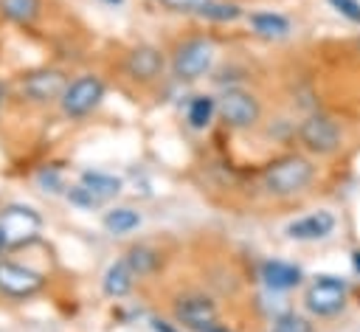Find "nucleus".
Returning <instances> with one entry per match:
<instances>
[{
    "label": "nucleus",
    "mask_w": 360,
    "mask_h": 332,
    "mask_svg": "<svg viewBox=\"0 0 360 332\" xmlns=\"http://www.w3.org/2000/svg\"><path fill=\"white\" fill-rule=\"evenodd\" d=\"M315 177V166L309 158L304 155H281V158H273L264 172H262V186L267 194L273 197H295L301 194Z\"/></svg>",
    "instance_id": "obj_1"
},
{
    "label": "nucleus",
    "mask_w": 360,
    "mask_h": 332,
    "mask_svg": "<svg viewBox=\"0 0 360 332\" xmlns=\"http://www.w3.org/2000/svg\"><path fill=\"white\" fill-rule=\"evenodd\" d=\"M68 84H70V79L59 68H34V70H25L14 79L17 96L28 104H37V107L59 104Z\"/></svg>",
    "instance_id": "obj_2"
},
{
    "label": "nucleus",
    "mask_w": 360,
    "mask_h": 332,
    "mask_svg": "<svg viewBox=\"0 0 360 332\" xmlns=\"http://www.w3.org/2000/svg\"><path fill=\"white\" fill-rule=\"evenodd\" d=\"M346 298H349V284L338 276H315L304 293V307L315 315V318H335L346 309Z\"/></svg>",
    "instance_id": "obj_3"
},
{
    "label": "nucleus",
    "mask_w": 360,
    "mask_h": 332,
    "mask_svg": "<svg viewBox=\"0 0 360 332\" xmlns=\"http://www.w3.org/2000/svg\"><path fill=\"white\" fill-rule=\"evenodd\" d=\"M42 231V217L31 205L11 203L0 208V239L6 248H22L31 245Z\"/></svg>",
    "instance_id": "obj_4"
},
{
    "label": "nucleus",
    "mask_w": 360,
    "mask_h": 332,
    "mask_svg": "<svg viewBox=\"0 0 360 332\" xmlns=\"http://www.w3.org/2000/svg\"><path fill=\"white\" fill-rule=\"evenodd\" d=\"M211 62H214V42L205 37H188L172 53V73L180 82H194L208 73Z\"/></svg>",
    "instance_id": "obj_5"
},
{
    "label": "nucleus",
    "mask_w": 360,
    "mask_h": 332,
    "mask_svg": "<svg viewBox=\"0 0 360 332\" xmlns=\"http://www.w3.org/2000/svg\"><path fill=\"white\" fill-rule=\"evenodd\" d=\"M298 141L301 146L309 152V155H318V158H326V155H335L343 143V132L338 127L335 118L323 115V113H312L301 121L298 127Z\"/></svg>",
    "instance_id": "obj_6"
},
{
    "label": "nucleus",
    "mask_w": 360,
    "mask_h": 332,
    "mask_svg": "<svg viewBox=\"0 0 360 332\" xmlns=\"http://www.w3.org/2000/svg\"><path fill=\"white\" fill-rule=\"evenodd\" d=\"M104 93H107V87L96 73H82L68 84V90L59 98V107L68 118H84L101 104Z\"/></svg>",
    "instance_id": "obj_7"
},
{
    "label": "nucleus",
    "mask_w": 360,
    "mask_h": 332,
    "mask_svg": "<svg viewBox=\"0 0 360 332\" xmlns=\"http://www.w3.org/2000/svg\"><path fill=\"white\" fill-rule=\"evenodd\" d=\"M217 110L222 115V121L233 129H250L259 124L262 118V104L250 90L242 87H228L219 98H217Z\"/></svg>",
    "instance_id": "obj_8"
},
{
    "label": "nucleus",
    "mask_w": 360,
    "mask_h": 332,
    "mask_svg": "<svg viewBox=\"0 0 360 332\" xmlns=\"http://www.w3.org/2000/svg\"><path fill=\"white\" fill-rule=\"evenodd\" d=\"M42 284H45V276L39 270L11 262V259H0V295L3 298H14V301L31 298L42 290Z\"/></svg>",
    "instance_id": "obj_9"
},
{
    "label": "nucleus",
    "mask_w": 360,
    "mask_h": 332,
    "mask_svg": "<svg viewBox=\"0 0 360 332\" xmlns=\"http://www.w3.org/2000/svg\"><path fill=\"white\" fill-rule=\"evenodd\" d=\"M166 70V56L160 48L155 45H135L127 56H124V73L138 82V84H152L163 76Z\"/></svg>",
    "instance_id": "obj_10"
},
{
    "label": "nucleus",
    "mask_w": 360,
    "mask_h": 332,
    "mask_svg": "<svg viewBox=\"0 0 360 332\" xmlns=\"http://www.w3.org/2000/svg\"><path fill=\"white\" fill-rule=\"evenodd\" d=\"M174 318H177L183 326L194 329V332H211V329L219 326L214 301H211L208 295H197V293L183 295V298L174 304Z\"/></svg>",
    "instance_id": "obj_11"
},
{
    "label": "nucleus",
    "mask_w": 360,
    "mask_h": 332,
    "mask_svg": "<svg viewBox=\"0 0 360 332\" xmlns=\"http://www.w3.org/2000/svg\"><path fill=\"white\" fill-rule=\"evenodd\" d=\"M332 231H335L332 211H315V214H307V217L292 219L287 225V236L290 239H323Z\"/></svg>",
    "instance_id": "obj_12"
},
{
    "label": "nucleus",
    "mask_w": 360,
    "mask_h": 332,
    "mask_svg": "<svg viewBox=\"0 0 360 332\" xmlns=\"http://www.w3.org/2000/svg\"><path fill=\"white\" fill-rule=\"evenodd\" d=\"M262 281H264L267 290L284 293V290L298 287V284L304 281V273H301V267H295V264H290V262L267 259V262L262 264Z\"/></svg>",
    "instance_id": "obj_13"
},
{
    "label": "nucleus",
    "mask_w": 360,
    "mask_h": 332,
    "mask_svg": "<svg viewBox=\"0 0 360 332\" xmlns=\"http://www.w3.org/2000/svg\"><path fill=\"white\" fill-rule=\"evenodd\" d=\"M42 11H45V0H0V17L20 28L37 25Z\"/></svg>",
    "instance_id": "obj_14"
},
{
    "label": "nucleus",
    "mask_w": 360,
    "mask_h": 332,
    "mask_svg": "<svg viewBox=\"0 0 360 332\" xmlns=\"http://www.w3.org/2000/svg\"><path fill=\"white\" fill-rule=\"evenodd\" d=\"M135 273H132V267L127 264V259L121 256L118 262H112L107 270H104V279H101V290H104V295H110V298H124V295H129L132 293V287H135Z\"/></svg>",
    "instance_id": "obj_15"
},
{
    "label": "nucleus",
    "mask_w": 360,
    "mask_h": 332,
    "mask_svg": "<svg viewBox=\"0 0 360 332\" xmlns=\"http://www.w3.org/2000/svg\"><path fill=\"white\" fill-rule=\"evenodd\" d=\"M124 259H127V264L132 267V273H135L138 279L152 276V273L160 267V253H158L155 248H149V245H129V248L124 250Z\"/></svg>",
    "instance_id": "obj_16"
},
{
    "label": "nucleus",
    "mask_w": 360,
    "mask_h": 332,
    "mask_svg": "<svg viewBox=\"0 0 360 332\" xmlns=\"http://www.w3.org/2000/svg\"><path fill=\"white\" fill-rule=\"evenodd\" d=\"M248 23L259 37H267V39L287 37V31H290V20L281 14H273V11H256L248 17Z\"/></svg>",
    "instance_id": "obj_17"
},
{
    "label": "nucleus",
    "mask_w": 360,
    "mask_h": 332,
    "mask_svg": "<svg viewBox=\"0 0 360 332\" xmlns=\"http://www.w3.org/2000/svg\"><path fill=\"white\" fill-rule=\"evenodd\" d=\"M214 113H219V110H217V98H211V96H194V98L188 101L186 121H188V127H194V129H205V127L211 124Z\"/></svg>",
    "instance_id": "obj_18"
},
{
    "label": "nucleus",
    "mask_w": 360,
    "mask_h": 332,
    "mask_svg": "<svg viewBox=\"0 0 360 332\" xmlns=\"http://www.w3.org/2000/svg\"><path fill=\"white\" fill-rule=\"evenodd\" d=\"M79 183L87 186L101 203L110 200V197H115L121 191V180L112 177V174H104V172H82V180Z\"/></svg>",
    "instance_id": "obj_19"
},
{
    "label": "nucleus",
    "mask_w": 360,
    "mask_h": 332,
    "mask_svg": "<svg viewBox=\"0 0 360 332\" xmlns=\"http://www.w3.org/2000/svg\"><path fill=\"white\" fill-rule=\"evenodd\" d=\"M101 222H104V228L110 234H129V231H135L141 225V214L132 211V208H110Z\"/></svg>",
    "instance_id": "obj_20"
},
{
    "label": "nucleus",
    "mask_w": 360,
    "mask_h": 332,
    "mask_svg": "<svg viewBox=\"0 0 360 332\" xmlns=\"http://www.w3.org/2000/svg\"><path fill=\"white\" fill-rule=\"evenodd\" d=\"M270 332H312V321L298 312H281L276 315Z\"/></svg>",
    "instance_id": "obj_21"
},
{
    "label": "nucleus",
    "mask_w": 360,
    "mask_h": 332,
    "mask_svg": "<svg viewBox=\"0 0 360 332\" xmlns=\"http://www.w3.org/2000/svg\"><path fill=\"white\" fill-rule=\"evenodd\" d=\"M200 17H205V20H217V23H231V20L242 17V8H239L236 3H217V0H211V3L200 11Z\"/></svg>",
    "instance_id": "obj_22"
},
{
    "label": "nucleus",
    "mask_w": 360,
    "mask_h": 332,
    "mask_svg": "<svg viewBox=\"0 0 360 332\" xmlns=\"http://www.w3.org/2000/svg\"><path fill=\"white\" fill-rule=\"evenodd\" d=\"M68 200H70L73 205H79V208H96V205H101V200H98L87 186H82V183H76V186L68 189Z\"/></svg>",
    "instance_id": "obj_23"
},
{
    "label": "nucleus",
    "mask_w": 360,
    "mask_h": 332,
    "mask_svg": "<svg viewBox=\"0 0 360 332\" xmlns=\"http://www.w3.org/2000/svg\"><path fill=\"white\" fill-rule=\"evenodd\" d=\"M169 11H180V14H200L211 0H160Z\"/></svg>",
    "instance_id": "obj_24"
},
{
    "label": "nucleus",
    "mask_w": 360,
    "mask_h": 332,
    "mask_svg": "<svg viewBox=\"0 0 360 332\" xmlns=\"http://www.w3.org/2000/svg\"><path fill=\"white\" fill-rule=\"evenodd\" d=\"M338 14H343L346 20L360 25V0H326Z\"/></svg>",
    "instance_id": "obj_25"
},
{
    "label": "nucleus",
    "mask_w": 360,
    "mask_h": 332,
    "mask_svg": "<svg viewBox=\"0 0 360 332\" xmlns=\"http://www.w3.org/2000/svg\"><path fill=\"white\" fill-rule=\"evenodd\" d=\"M152 324H155V332H174V329H172L166 321H152Z\"/></svg>",
    "instance_id": "obj_26"
},
{
    "label": "nucleus",
    "mask_w": 360,
    "mask_h": 332,
    "mask_svg": "<svg viewBox=\"0 0 360 332\" xmlns=\"http://www.w3.org/2000/svg\"><path fill=\"white\" fill-rule=\"evenodd\" d=\"M352 264H354V273L360 276V250H354V253H352Z\"/></svg>",
    "instance_id": "obj_27"
},
{
    "label": "nucleus",
    "mask_w": 360,
    "mask_h": 332,
    "mask_svg": "<svg viewBox=\"0 0 360 332\" xmlns=\"http://www.w3.org/2000/svg\"><path fill=\"white\" fill-rule=\"evenodd\" d=\"M98 3H104V6H121L124 0H98Z\"/></svg>",
    "instance_id": "obj_28"
},
{
    "label": "nucleus",
    "mask_w": 360,
    "mask_h": 332,
    "mask_svg": "<svg viewBox=\"0 0 360 332\" xmlns=\"http://www.w3.org/2000/svg\"><path fill=\"white\" fill-rule=\"evenodd\" d=\"M3 248H6V245H3V239H0V253H3Z\"/></svg>",
    "instance_id": "obj_29"
},
{
    "label": "nucleus",
    "mask_w": 360,
    "mask_h": 332,
    "mask_svg": "<svg viewBox=\"0 0 360 332\" xmlns=\"http://www.w3.org/2000/svg\"><path fill=\"white\" fill-rule=\"evenodd\" d=\"M0 107H3V90H0Z\"/></svg>",
    "instance_id": "obj_30"
}]
</instances>
